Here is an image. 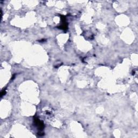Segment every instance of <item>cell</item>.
<instances>
[{"label":"cell","mask_w":138,"mask_h":138,"mask_svg":"<svg viewBox=\"0 0 138 138\" xmlns=\"http://www.w3.org/2000/svg\"><path fill=\"white\" fill-rule=\"evenodd\" d=\"M60 19H61V21H62V24L58 26V28H59L60 29H62L64 30V31H66L68 28V23H67L66 20V16H63V15H62V16H60Z\"/></svg>","instance_id":"cell-1"},{"label":"cell","mask_w":138,"mask_h":138,"mask_svg":"<svg viewBox=\"0 0 138 138\" xmlns=\"http://www.w3.org/2000/svg\"><path fill=\"white\" fill-rule=\"evenodd\" d=\"M6 91L5 90H3V91H2V93H1V97H2L3 96L5 95H6Z\"/></svg>","instance_id":"cell-3"},{"label":"cell","mask_w":138,"mask_h":138,"mask_svg":"<svg viewBox=\"0 0 138 138\" xmlns=\"http://www.w3.org/2000/svg\"><path fill=\"white\" fill-rule=\"evenodd\" d=\"M34 122L36 125V126H37L38 128L39 129V130L42 131V130L44 129V124L43 123V122L41 121L37 117H34Z\"/></svg>","instance_id":"cell-2"}]
</instances>
